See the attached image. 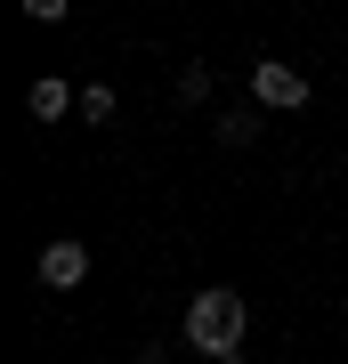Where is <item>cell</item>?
Segmentation results:
<instances>
[{
  "instance_id": "5",
  "label": "cell",
  "mask_w": 348,
  "mask_h": 364,
  "mask_svg": "<svg viewBox=\"0 0 348 364\" xmlns=\"http://www.w3.org/2000/svg\"><path fill=\"white\" fill-rule=\"evenodd\" d=\"M251 138H259V114H243V105L219 114V146H251Z\"/></svg>"
},
{
  "instance_id": "8",
  "label": "cell",
  "mask_w": 348,
  "mask_h": 364,
  "mask_svg": "<svg viewBox=\"0 0 348 364\" xmlns=\"http://www.w3.org/2000/svg\"><path fill=\"white\" fill-rule=\"evenodd\" d=\"M16 9H25V16H33V25H57V16H65V9H73V0H16Z\"/></svg>"
},
{
  "instance_id": "6",
  "label": "cell",
  "mask_w": 348,
  "mask_h": 364,
  "mask_svg": "<svg viewBox=\"0 0 348 364\" xmlns=\"http://www.w3.org/2000/svg\"><path fill=\"white\" fill-rule=\"evenodd\" d=\"M81 122H114V90H105V81L81 90Z\"/></svg>"
},
{
  "instance_id": "3",
  "label": "cell",
  "mask_w": 348,
  "mask_h": 364,
  "mask_svg": "<svg viewBox=\"0 0 348 364\" xmlns=\"http://www.w3.org/2000/svg\"><path fill=\"white\" fill-rule=\"evenodd\" d=\"M33 275H41L49 291H73V284H90V243H73V235H57V243L41 251V259H33Z\"/></svg>"
},
{
  "instance_id": "7",
  "label": "cell",
  "mask_w": 348,
  "mask_h": 364,
  "mask_svg": "<svg viewBox=\"0 0 348 364\" xmlns=\"http://www.w3.org/2000/svg\"><path fill=\"white\" fill-rule=\"evenodd\" d=\"M203 97H211V65H186L179 73V105H203Z\"/></svg>"
},
{
  "instance_id": "4",
  "label": "cell",
  "mask_w": 348,
  "mask_h": 364,
  "mask_svg": "<svg viewBox=\"0 0 348 364\" xmlns=\"http://www.w3.org/2000/svg\"><path fill=\"white\" fill-rule=\"evenodd\" d=\"M25 105H33V122H65V114L81 105V90H73V81H57V73H41L33 90H25Z\"/></svg>"
},
{
  "instance_id": "1",
  "label": "cell",
  "mask_w": 348,
  "mask_h": 364,
  "mask_svg": "<svg viewBox=\"0 0 348 364\" xmlns=\"http://www.w3.org/2000/svg\"><path fill=\"white\" fill-rule=\"evenodd\" d=\"M243 324H251V308H243V291H227V284L186 299V348H203L211 364H243Z\"/></svg>"
},
{
  "instance_id": "2",
  "label": "cell",
  "mask_w": 348,
  "mask_h": 364,
  "mask_svg": "<svg viewBox=\"0 0 348 364\" xmlns=\"http://www.w3.org/2000/svg\"><path fill=\"white\" fill-rule=\"evenodd\" d=\"M251 97L268 105V114H292V105H308V73L284 65V57H259L251 65Z\"/></svg>"
}]
</instances>
